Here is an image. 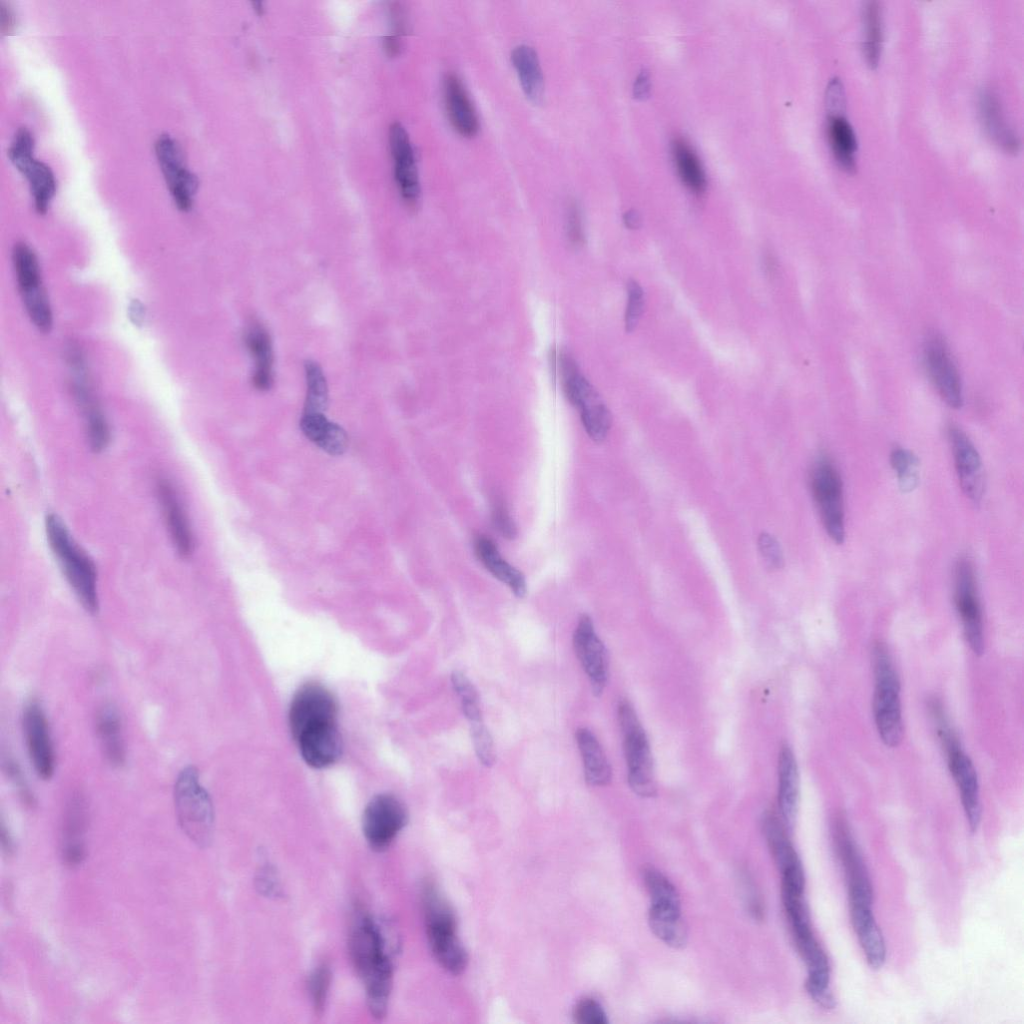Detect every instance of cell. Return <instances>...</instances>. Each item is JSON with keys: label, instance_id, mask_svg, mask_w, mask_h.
I'll return each instance as SVG.
<instances>
[{"label": "cell", "instance_id": "1", "mask_svg": "<svg viewBox=\"0 0 1024 1024\" xmlns=\"http://www.w3.org/2000/svg\"><path fill=\"white\" fill-rule=\"evenodd\" d=\"M289 726L307 765L325 768L341 757L338 706L325 686L308 682L295 692L289 707Z\"/></svg>", "mask_w": 1024, "mask_h": 1024}, {"label": "cell", "instance_id": "2", "mask_svg": "<svg viewBox=\"0 0 1024 1024\" xmlns=\"http://www.w3.org/2000/svg\"><path fill=\"white\" fill-rule=\"evenodd\" d=\"M348 946L353 966L365 986L368 1009L374 1018L382 1019L393 984V964L386 939L370 916L360 915L351 929Z\"/></svg>", "mask_w": 1024, "mask_h": 1024}, {"label": "cell", "instance_id": "3", "mask_svg": "<svg viewBox=\"0 0 1024 1024\" xmlns=\"http://www.w3.org/2000/svg\"><path fill=\"white\" fill-rule=\"evenodd\" d=\"M45 530L49 546L78 599L90 613L98 611L97 570L93 560L75 542L62 520L48 514Z\"/></svg>", "mask_w": 1024, "mask_h": 1024}, {"label": "cell", "instance_id": "4", "mask_svg": "<svg viewBox=\"0 0 1024 1024\" xmlns=\"http://www.w3.org/2000/svg\"><path fill=\"white\" fill-rule=\"evenodd\" d=\"M874 673L873 714L881 741L897 747L903 738L901 685L887 647L877 642L872 649Z\"/></svg>", "mask_w": 1024, "mask_h": 1024}, {"label": "cell", "instance_id": "5", "mask_svg": "<svg viewBox=\"0 0 1024 1024\" xmlns=\"http://www.w3.org/2000/svg\"><path fill=\"white\" fill-rule=\"evenodd\" d=\"M422 902L427 938L434 958L451 974H461L467 966L468 958L457 937L451 907L430 883L423 888Z\"/></svg>", "mask_w": 1024, "mask_h": 1024}, {"label": "cell", "instance_id": "6", "mask_svg": "<svg viewBox=\"0 0 1024 1024\" xmlns=\"http://www.w3.org/2000/svg\"><path fill=\"white\" fill-rule=\"evenodd\" d=\"M174 803L185 835L199 847L208 846L213 837L214 811L195 768L186 767L179 773L174 786Z\"/></svg>", "mask_w": 1024, "mask_h": 1024}, {"label": "cell", "instance_id": "7", "mask_svg": "<svg viewBox=\"0 0 1024 1024\" xmlns=\"http://www.w3.org/2000/svg\"><path fill=\"white\" fill-rule=\"evenodd\" d=\"M618 721L623 735L629 786L641 797H653L657 788L652 753L646 733L629 701L619 703Z\"/></svg>", "mask_w": 1024, "mask_h": 1024}, {"label": "cell", "instance_id": "8", "mask_svg": "<svg viewBox=\"0 0 1024 1024\" xmlns=\"http://www.w3.org/2000/svg\"><path fill=\"white\" fill-rule=\"evenodd\" d=\"M12 262L17 285L27 314L41 332L47 333L53 325V315L42 285L40 266L34 251L25 243H17L12 251Z\"/></svg>", "mask_w": 1024, "mask_h": 1024}, {"label": "cell", "instance_id": "9", "mask_svg": "<svg viewBox=\"0 0 1024 1024\" xmlns=\"http://www.w3.org/2000/svg\"><path fill=\"white\" fill-rule=\"evenodd\" d=\"M810 486L828 536L836 544H842L845 539L843 485L829 459L821 458L814 464Z\"/></svg>", "mask_w": 1024, "mask_h": 1024}, {"label": "cell", "instance_id": "10", "mask_svg": "<svg viewBox=\"0 0 1024 1024\" xmlns=\"http://www.w3.org/2000/svg\"><path fill=\"white\" fill-rule=\"evenodd\" d=\"M937 737L945 751L947 765L958 788L965 816L971 831H976L981 821L979 782L976 769L964 752L952 727L939 730Z\"/></svg>", "mask_w": 1024, "mask_h": 1024}, {"label": "cell", "instance_id": "11", "mask_svg": "<svg viewBox=\"0 0 1024 1024\" xmlns=\"http://www.w3.org/2000/svg\"><path fill=\"white\" fill-rule=\"evenodd\" d=\"M33 147L30 131L20 128L8 149V157L28 180L36 211L44 214L56 192V181L51 169L33 158Z\"/></svg>", "mask_w": 1024, "mask_h": 1024}, {"label": "cell", "instance_id": "12", "mask_svg": "<svg viewBox=\"0 0 1024 1024\" xmlns=\"http://www.w3.org/2000/svg\"><path fill=\"white\" fill-rule=\"evenodd\" d=\"M954 599L962 623L964 637L975 655L984 652V630L981 605L977 593L973 566L960 559L954 572Z\"/></svg>", "mask_w": 1024, "mask_h": 1024}, {"label": "cell", "instance_id": "13", "mask_svg": "<svg viewBox=\"0 0 1024 1024\" xmlns=\"http://www.w3.org/2000/svg\"><path fill=\"white\" fill-rule=\"evenodd\" d=\"M408 820L404 804L394 795L382 793L365 807L362 830L369 846L376 851L387 849Z\"/></svg>", "mask_w": 1024, "mask_h": 1024}, {"label": "cell", "instance_id": "14", "mask_svg": "<svg viewBox=\"0 0 1024 1024\" xmlns=\"http://www.w3.org/2000/svg\"><path fill=\"white\" fill-rule=\"evenodd\" d=\"M923 350L925 366L939 395L948 406L960 408L962 381L945 338L937 331L929 332Z\"/></svg>", "mask_w": 1024, "mask_h": 1024}, {"label": "cell", "instance_id": "15", "mask_svg": "<svg viewBox=\"0 0 1024 1024\" xmlns=\"http://www.w3.org/2000/svg\"><path fill=\"white\" fill-rule=\"evenodd\" d=\"M155 153L173 200L181 211H188L198 188L197 177L184 165L179 145L169 135H161Z\"/></svg>", "mask_w": 1024, "mask_h": 1024}, {"label": "cell", "instance_id": "16", "mask_svg": "<svg viewBox=\"0 0 1024 1024\" xmlns=\"http://www.w3.org/2000/svg\"><path fill=\"white\" fill-rule=\"evenodd\" d=\"M25 744L37 775L50 779L55 770V753L46 715L35 701L29 702L22 715Z\"/></svg>", "mask_w": 1024, "mask_h": 1024}, {"label": "cell", "instance_id": "17", "mask_svg": "<svg viewBox=\"0 0 1024 1024\" xmlns=\"http://www.w3.org/2000/svg\"><path fill=\"white\" fill-rule=\"evenodd\" d=\"M948 438L952 449L959 485L965 496L975 504L980 503L984 492V474L981 457L966 433L956 425L948 427Z\"/></svg>", "mask_w": 1024, "mask_h": 1024}, {"label": "cell", "instance_id": "18", "mask_svg": "<svg viewBox=\"0 0 1024 1024\" xmlns=\"http://www.w3.org/2000/svg\"><path fill=\"white\" fill-rule=\"evenodd\" d=\"M575 653L589 678L592 691L600 695L608 679V658L591 618L582 615L573 635Z\"/></svg>", "mask_w": 1024, "mask_h": 1024}, {"label": "cell", "instance_id": "19", "mask_svg": "<svg viewBox=\"0 0 1024 1024\" xmlns=\"http://www.w3.org/2000/svg\"><path fill=\"white\" fill-rule=\"evenodd\" d=\"M389 143L401 197L408 206L415 207L420 198L419 174L412 143L401 123L394 122L390 126Z\"/></svg>", "mask_w": 1024, "mask_h": 1024}, {"label": "cell", "instance_id": "20", "mask_svg": "<svg viewBox=\"0 0 1024 1024\" xmlns=\"http://www.w3.org/2000/svg\"><path fill=\"white\" fill-rule=\"evenodd\" d=\"M156 490L173 545L181 557L187 558L194 550V538L177 491L165 478L158 479Z\"/></svg>", "mask_w": 1024, "mask_h": 1024}, {"label": "cell", "instance_id": "21", "mask_svg": "<svg viewBox=\"0 0 1024 1024\" xmlns=\"http://www.w3.org/2000/svg\"><path fill=\"white\" fill-rule=\"evenodd\" d=\"M443 95L446 113L454 130L462 137H474L479 130L478 115L463 82L456 74L445 76Z\"/></svg>", "mask_w": 1024, "mask_h": 1024}, {"label": "cell", "instance_id": "22", "mask_svg": "<svg viewBox=\"0 0 1024 1024\" xmlns=\"http://www.w3.org/2000/svg\"><path fill=\"white\" fill-rule=\"evenodd\" d=\"M88 825V806L81 793H74L66 804L62 822V856L69 866L85 858L83 835Z\"/></svg>", "mask_w": 1024, "mask_h": 1024}, {"label": "cell", "instance_id": "23", "mask_svg": "<svg viewBox=\"0 0 1024 1024\" xmlns=\"http://www.w3.org/2000/svg\"><path fill=\"white\" fill-rule=\"evenodd\" d=\"M799 787L795 755L790 746L784 744L778 757V806L781 819L790 830L793 829L797 818Z\"/></svg>", "mask_w": 1024, "mask_h": 1024}, {"label": "cell", "instance_id": "24", "mask_svg": "<svg viewBox=\"0 0 1024 1024\" xmlns=\"http://www.w3.org/2000/svg\"><path fill=\"white\" fill-rule=\"evenodd\" d=\"M979 114L988 137L1009 153L1019 150V138L1004 116L998 96L990 89H983L979 95Z\"/></svg>", "mask_w": 1024, "mask_h": 1024}, {"label": "cell", "instance_id": "25", "mask_svg": "<svg viewBox=\"0 0 1024 1024\" xmlns=\"http://www.w3.org/2000/svg\"><path fill=\"white\" fill-rule=\"evenodd\" d=\"M850 916L868 965L872 969H880L886 960V947L872 906H850Z\"/></svg>", "mask_w": 1024, "mask_h": 1024}, {"label": "cell", "instance_id": "26", "mask_svg": "<svg viewBox=\"0 0 1024 1024\" xmlns=\"http://www.w3.org/2000/svg\"><path fill=\"white\" fill-rule=\"evenodd\" d=\"M474 550L482 565L499 581L507 585L517 597L527 592L526 580L521 571L508 563L490 538L480 535L474 541Z\"/></svg>", "mask_w": 1024, "mask_h": 1024}, {"label": "cell", "instance_id": "27", "mask_svg": "<svg viewBox=\"0 0 1024 1024\" xmlns=\"http://www.w3.org/2000/svg\"><path fill=\"white\" fill-rule=\"evenodd\" d=\"M843 112H829L827 136L838 166L844 171L852 173L856 169L857 139L850 122L843 115Z\"/></svg>", "mask_w": 1024, "mask_h": 1024}, {"label": "cell", "instance_id": "28", "mask_svg": "<svg viewBox=\"0 0 1024 1024\" xmlns=\"http://www.w3.org/2000/svg\"><path fill=\"white\" fill-rule=\"evenodd\" d=\"M245 343L254 359L253 385L266 391L273 384V350L270 336L259 323H252L245 334Z\"/></svg>", "mask_w": 1024, "mask_h": 1024}, {"label": "cell", "instance_id": "29", "mask_svg": "<svg viewBox=\"0 0 1024 1024\" xmlns=\"http://www.w3.org/2000/svg\"><path fill=\"white\" fill-rule=\"evenodd\" d=\"M511 62L527 99L540 103L544 96V76L537 52L529 45H518L511 52Z\"/></svg>", "mask_w": 1024, "mask_h": 1024}, {"label": "cell", "instance_id": "30", "mask_svg": "<svg viewBox=\"0 0 1024 1024\" xmlns=\"http://www.w3.org/2000/svg\"><path fill=\"white\" fill-rule=\"evenodd\" d=\"M95 727L105 758L111 765L121 766L125 761V747L117 709L111 704L103 705L96 714Z\"/></svg>", "mask_w": 1024, "mask_h": 1024}, {"label": "cell", "instance_id": "31", "mask_svg": "<svg viewBox=\"0 0 1024 1024\" xmlns=\"http://www.w3.org/2000/svg\"><path fill=\"white\" fill-rule=\"evenodd\" d=\"M575 738L587 783L592 786L607 785L611 781L612 771L596 736L589 729L581 727L577 729Z\"/></svg>", "mask_w": 1024, "mask_h": 1024}, {"label": "cell", "instance_id": "32", "mask_svg": "<svg viewBox=\"0 0 1024 1024\" xmlns=\"http://www.w3.org/2000/svg\"><path fill=\"white\" fill-rule=\"evenodd\" d=\"M580 411L583 427L595 442H602L607 437L612 424V416L604 401L590 385L573 404Z\"/></svg>", "mask_w": 1024, "mask_h": 1024}, {"label": "cell", "instance_id": "33", "mask_svg": "<svg viewBox=\"0 0 1024 1024\" xmlns=\"http://www.w3.org/2000/svg\"><path fill=\"white\" fill-rule=\"evenodd\" d=\"M74 393L85 418L89 445L94 452H101L110 441L109 425L93 395L85 385L76 384Z\"/></svg>", "mask_w": 1024, "mask_h": 1024}, {"label": "cell", "instance_id": "34", "mask_svg": "<svg viewBox=\"0 0 1024 1024\" xmlns=\"http://www.w3.org/2000/svg\"><path fill=\"white\" fill-rule=\"evenodd\" d=\"M783 821L776 814L767 813L763 819V830L775 863L781 873L801 870V861L785 833Z\"/></svg>", "mask_w": 1024, "mask_h": 1024}, {"label": "cell", "instance_id": "35", "mask_svg": "<svg viewBox=\"0 0 1024 1024\" xmlns=\"http://www.w3.org/2000/svg\"><path fill=\"white\" fill-rule=\"evenodd\" d=\"M649 926L657 938L666 945L681 949L687 943V928L681 917V910L651 906Z\"/></svg>", "mask_w": 1024, "mask_h": 1024}, {"label": "cell", "instance_id": "36", "mask_svg": "<svg viewBox=\"0 0 1024 1024\" xmlns=\"http://www.w3.org/2000/svg\"><path fill=\"white\" fill-rule=\"evenodd\" d=\"M672 155L682 182L693 193L701 194L706 187V178L693 148L685 140L677 138L672 143Z\"/></svg>", "mask_w": 1024, "mask_h": 1024}, {"label": "cell", "instance_id": "37", "mask_svg": "<svg viewBox=\"0 0 1024 1024\" xmlns=\"http://www.w3.org/2000/svg\"><path fill=\"white\" fill-rule=\"evenodd\" d=\"M863 55L866 63L874 68L878 65L883 40L882 9L877 1L865 2L862 9Z\"/></svg>", "mask_w": 1024, "mask_h": 1024}, {"label": "cell", "instance_id": "38", "mask_svg": "<svg viewBox=\"0 0 1024 1024\" xmlns=\"http://www.w3.org/2000/svg\"><path fill=\"white\" fill-rule=\"evenodd\" d=\"M307 392L303 413H322L328 404V386L322 368L312 360L305 362Z\"/></svg>", "mask_w": 1024, "mask_h": 1024}, {"label": "cell", "instance_id": "39", "mask_svg": "<svg viewBox=\"0 0 1024 1024\" xmlns=\"http://www.w3.org/2000/svg\"><path fill=\"white\" fill-rule=\"evenodd\" d=\"M643 879L650 895L651 906L681 910L677 889L660 871L647 867L643 871Z\"/></svg>", "mask_w": 1024, "mask_h": 1024}, {"label": "cell", "instance_id": "40", "mask_svg": "<svg viewBox=\"0 0 1024 1024\" xmlns=\"http://www.w3.org/2000/svg\"><path fill=\"white\" fill-rule=\"evenodd\" d=\"M890 463L897 475L898 484L903 492H911L918 484L919 460L912 452L895 447L890 454Z\"/></svg>", "mask_w": 1024, "mask_h": 1024}, {"label": "cell", "instance_id": "41", "mask_svg": "<svg viewBox=\"0 0 1024 1024\" xmlns=\"http://www.w3.org/2000/svg\"><path fill=\"white\" fill-rule=\"evenodd\" d=\"M451 682L469 723L483 720L479 695L469 678L463 672L455 670L451 674Z\"/></svg>", "mask_w": 1024, "mask_h": 1024}, {"label": "cell", "instance_id": "42", "mask_svg": "<svg viewBox=\"0 0 1024 1024\" xmlns=\"http://www.w3.org/2000/svg\"><path fill=\"white\" fill-rule=\"evenodd\" d=\"M330 984V967L326 963H321L314 968L308 980V991L311 1003L317 1015H321L325 1009Z\"/></svg>", "mask_w": 1024, "mask_h": 1024}, {"label": "cell", "instance_id": "43", "mask_svg": "<svg viewBox=\"0 0 1024 1024\" xmlns=\"http://www.w3.org/2000/svg\"><path fill=\"white\" fill-rule=\"evenodd\" d=\"M470 735L479 761L486 767L495 762L493 739L483 720L470 723Z\"/></svg>", "mask_w": 1024, "mask_h": 1024}, {"label": "cell", "instance_id": "44", "mask_svg": "<svg viewBox=\"0 0 1024 1024\" xmlns=\"http://www.w3.org/2000/svg\"><path fill=\"white\" fill-rule=\"evenodd\" d=\"M644 306V291L640 284L635 280H629L627 283V305L625 311V329L627 332L633 331L641 318Z\"/></svg>", "mask_w": 1024, "mask_h": 1024}, {"label": "cell", "instance_id": "45", "mask_svg": "<svg viewBox=\"0 0 1024 1024\" xmlns=\"http://www.w3.org/2000/svg\"><path fill=\"white\" fill-rule=\"evenodd\" d=\"M575 1022L579 1024H607L608 1020L602 1006L593 998L580 1000L573 1013Z\"/></svg>", "mask_w": 1024, "mask_h": 1024}, {"label": "cell", "instance_id": "46", "mask_svg": "<svg viewBox=\"0 0 1024 1024\" xmlns=\"http://www.w3.org/2000/svg\"><path fill=\"white\" fill-rule=\"evenodd\" d=\"M758 548L765 564L772 570L781 569L784 565V555L777 539L762 532L758 538Z\"/></svg>", "mask_w": 1024, "mask_h": 1024}, {"label": "cell", "instance_id": "47", "mask_svg": "<svg viewBox=\"0 0 1024 1024\" xmlns=\"http://www.w3.org/2000/svg\"><path fill=\"white\" fill-rule=\"evenodd\" d=\"M348 438L342 427L331 422L317 445L331 455H341L347 448Z\"/></svg>", "mask_w": 1024, "mask_h": 1024}, {"label": "cell", "instance_id": "48", "mask_svg": "<svg viewBox=\"0 0 1024 1024\" xmlns=\"http://www.w3.org/2000/svg\"><path fill=\"white\" fill-rule=\"evenodd\" d=\"M567 236L573 245H581L584 241L582 214L580 206L570 201L566 209Z\"/></svg>", "mask_w": 1024, "mask_h": 1024}, {"label": "cell", "instance_id": "49", "mask_svg": "<svg viewBox=\"0 0 1024 1024\" xmlns=\"http://www.w3.org/2000/svg\"><path fill=\"white\" fill-rule=\"evenodd\" d=\"M330 423L331 422L322 413H303L300 420V427L305 436L317 444Z\"/></svg>", "mask_w": 1024, "mask_h": 1024}, {"label": "cell", "instance_id": "50", "mask_svg": "<svg viewBox=\"0 0 1024 1024\" xmlns=\"http://www.w3.org/2000/svg\"><path fill=\"white\" fill-rule=\"evenodd\" d=\"M492 521L495 529L503 537L513 539L517 535L515 523L503 502L495 503L492 511Z\"/></svg>", "mask_w": 1024, "mask_h": 1024}, {"label": "cell", "instance_id": "51", "mask_svg": "<svg viewBox=\"0 0 1024 1024\" xmlns=\"http://www.w3.org/2000/svg\"><path fill=\"white\" fill-rule=\"evenodd\" d=\"M5 767L9 778L18 788L23 801L28 805H32L34 803L33 796L23 780V776L18 765L13 760H8L5 763Z\"/></svg>", "mask_w": 1024, "mask_h": 1024}, {"label": "cell", "instance_id": "52", "mask_svg": "<svg viewBox=\"0 0 1024 1024\" xmlns=\"http://www.w3.org/2000/svg\"><path fill=\"white\" fill-rule=\"evenodd\" d=\"M256 881L258 883L257 887L264 895L275 896L280 894L279 882L271 868H261Z\"/></svg>", "mask_w": 1024, "mask_h": 1024}, {"label": "cell", "instance_id": "53", "mask_svg": "<svg viewBox=\"0 0 1024 1024\" xmlns=\"http://www.w3.org/2000/svg\"><path fill=\"white\" fill-rule=\"evenodd\" d=\"M14 28V17L7 5L0 1V30L3 34H9Z\"/></svg>", "mask_w": 1024, "mask_h": 1024}, {"label": "cell", "instance_id": "54", "mask_svg": "<svg viewBox=\"0 0 1024 1024\" xmlns=\"http://www.w3.org/2000/svg\"><path fill=\"white\" fill-rule=\"evenodd\" d=\"M129 317L135 325H141L145 319V308L138 300H133L129 305Z\"/></svg>", "mask_w": 1024, "mask_h": 1024}, {"label": "cell", "instance_id": "55", "mask_svg": "<svg viewBox=\"0 0 1024 1024\" xmlns=\"http://www.w3.org/2000/svg\"><path fill=\"white\" fill-rule=\"evenodd\" d=\"M763 267L767 274H774L776 270V259L771 251H766L763 257Z\"/></svg>", "mask_w": 1024, "mask_h": 1024}, {"label": "cell", "instance_id": "56", "mask_svg": "<svg viewBox=\"0 0 1024 1024\" xmlns=\"http://www.w3.org/2000/svg\"><path fill=\"white\" fill-rule=\"evenodd\" d=\"M624 222L630 229H636L640 225V218L634 211H629L624 216Z\"/></svg>", "mask_w": 1024, "mask_h": 1024}]
</instances>
